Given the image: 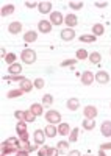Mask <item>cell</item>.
Returning <instances> with one entry per match:
<instances>
[{"label": "cell", "mask_w": 111, "mask_h": 156, "mask_svg": "<svg viewBox=\"0 0 111 156\" xmlns=\"http://www.w3.org/2000/svg\"><path fill=\"white\" fill-rule=\"evenodd\" d=\"M20 59L23 64H33L36 61V51L33 48H23L20 53Z\"/></svg>", "instance_id": "1"}, {"label": "cell", "mask_w": 111, "mask_h": 156, "mask_svg": "<svg viewBox=\"0 0 111 156\" xmlns=\"http://www.w3.org/2000/svg\"><path fill=\"white\" fill-rule=\"evenodd\" d=\"M14 115L19 119V122H27V123H33L34 119H36V115L30 109H27V111H16Z\"/></svg>", "instance_id": "2"}, {"label": "cell", "mask_w": 111, "mask_h": 156, "mask_svg": "<svg viewBox=\"0 0 111 156\" xmlns=\"http://www.w3.org/2000/svg\"><path fill=\"white\" fill-rule=\"evenodd\" d=\"M45 120L50 125H56V123L59 125L61 123V114L58 111H55V109H48L45 112Z\"/></svg>", "instance_id": "3"}, {"label": "cell", "mask_w": 111, "mask_h": 156, "mask_svg": "<svg viewBox=\"0 0 111 156\" xmlns=\"http://www.w3.org/2000/svg\"><path fill=\"white\" fill-rule=\"evenodd\" d=\"M94 81H95V75H94L91 70H84V72L81 73V83H83L84 86H91Z\"/></svg>", "instance_id": "4"}, {"label": "cell", "mask_w": 111, "mask_h": 156, "mask_svg": "<svg viewBox=\"0 0 111 156\" xmlns=\"http://www.w3.org/2000/svg\"><path fill=\"white\" fill-rule=\"evenodd\" d=\"M83 112H84V117H86L88 120H94L95 117H97V108H95V106H92V105L84 106Z\"/></svg>", "instance_id": "5"}, {"label": "cell", "mask_w": 111, "mask_h": 156, "mask_svg": "<svg viewBox=\"0 0 111 156\" xmlns=\"http://www.w3.org/2000/svg\"><path fill=\"white\" fill-rule=\"evenodd\" d=\"M50 22L53 25H61V23H64V16L59 11H52L50 12Z\"/></svg>", "instance_id": "6"}, {"label": "cell", "mask_w": 111, "mask_h": 156, "mask_svg": "<svg viewBox=\"0 0 111 156\" xmlns=\"http://www.w3.org/2000/svg\"><path fill=\"white\" fill-rule=\"evenodd\" d=\"M59 34H61V39L66 41V42L72 41V39H75V31H73V28H64Z\"/></svg>", "instance_id": "7"}, {"label": "cell", "mask_w": 111, "mask_h": 156, "mask_svg": "<svg viewBox=\"0 0 111 156\" xmlns=\"http://www.w3.org/2000/svg\"><path fill=\"white\" fill-rule=\"evenodd\" d=\"M38 30H39L41 33H44V34L50 33V31H52V22H50V20H41V22L38 23Z\"/></svg>", "instance_id": "8"}, {"label": "cell", "mask_w": 111, "mask_h": 156, "mask_svg": "<svg viewBox=\"0 0 111 156\" xmlns=\"http://www.w3.org/2000/svg\"><path fill=\"white\" fill-rule=\"evenodd\" d=\"M8 31H9L11 34H19V33L22 31V22H19V20L11 22V23L8 25Z\"/></svg>", "instance_id": "9"}, {"label": "cell", "mask_w": 111, "mask_h": 156, "mask_svg": "<svg viewBox=\"0 0 111 156\" xmlns=\"http://www.w3.org/2000/svg\"><path fill=\"white\" fill-rule=\"evenodd\" d=\"M95 81H97V83H100V84H106V83L109 81V75H108V72H105V70H98V72L95 73Z\"/></svg>", "instance_id": "10"}, {"label": "cell", "mask_w": 111, "mask_h": 156, "mask_svg": "<svg viewBox=\"0 0 111 156\" xmlns=\"http://www.w3.org/2000/svg\"><path fill=\"white\" fill-rule=\"evenodd\" d=\"M45 133H44V129H36L34 131V142H36V145H44V142H45Z\"/></svg>", "instance_id": "11"}, {"label": "cell", "mask_w": 111, "mask_h": 156, "mask_svg": "<svg viewBox=\"0 0 111 156\" xmlns=\"http://www.w3.org/2000/svg\"><path fill=\"white\" fill-rule=\"evenodd\" d=\"M19 148L14 147V145H9L8 142H2V154H9V153H17Z\"/></svg>", "instance_id": "12"}, {"label": "cell", "mask_w": 111, "mask_h": 156, "mask_svg": "<svg viewBox=\"0 0 111 156\" xmlns=\"http://www.w3.org/2000/svg\"><path fill=\"white\" fill-rule=\"evenodd\" d=\"M64 22H66V25H67V28H73L75 25H78V17H77L75 14H67V16L64 17Z\"/></svg>", "instance_id": "13"}, {"label": "cell", "mask_w": 111, "mask_h": 156, "mask_svg": "<svg viewBox=\"0 0 111 156\" xmlns=\"http://www.w3.org/2000/svg\"><path fill=\"white\" fill-rule=\"evenodd\" d=\"M100 133H102L105 137H109V136H111V120H105V122H102Z\"/></svg>", "instance_id": "14"}, {"label": "cell", "mask_w": 111, "mask_h": 156, "mask_svg": "<svg viewBox=\"0 0 111 156\" xmlns=\"http://www.w3.org/2000/svg\"><path fill=\"white\" fill-rule=\"evenodd\" d=\"M44 133H45L47 137H55V136H58V128H56L55 125L48 123V125L44 128Z\"/></svg>", "instance_id": "15"}, {"label": "cell", "mask_w": 111, "mask_h": 156, "mask_svg": "<svg viewBox=\"0 0 111 156\" xmlns=\"http://www.w3.org/2000/svg\"><path fill=\"white\" fill-rule=\"evenodd\" d=\"M52 9V2H39L38 5V11L42 12V14H48Z\"/></svg>", "instance_id": "16"}, {"label": "cell", "mask_w": 111, "mask_h": 156, "mask_svg": "<svg viewBox=\"0 0 111 156\" xmlns=\"http://www.w3.org/2000/svg\"><path fill=\"white\" fill-rule=\"evenodd\" d=\"M78 106H80V100H78L77 97H70V98L67 100V109H70V111H77Z\"/></svg>", "instance_id": "17"}, {"label": "cell", "mask_w": 111, "mask_h": 156, "mask_svg": "<svg viewBox=\"0 0 111 156\" xmlns=\"http://www.w3.org/2000/svg\"><path fill=\"white\" fill-rule=\"evenodd\" d=\"M58 134H61V136L70 134V126H69L67 122H61V123L58 125Z\"/></svg>", "instance_id": "18"}, {"label": "cell", "mask_w": 111, "mask_h": 156, "mask_svg": "<svg viewBox=\"0 0 111 156\" xmlns=\"http://www.w3.org/2000/svg\"><path fill=\"white\" fill-rule=\"evenodd\" d=\"M33 87H34V84H33V81L28 80V78H25L23 81H20V89L23 90V92H30Z\"/></svg>", "instance_id": "19"}, {"label": "cell", "mask_w": 111, "mask_h": 156, "mask_svg": "<svg viewBox=\"0 0 111 156\" xmlns=\"http://www.w3.org/2000/svg\"><path fill=\"white\" fill-rule=\"evenodd\" d=\"M20 72H22V64H19V62H16V64H13V66L8 67V73L9 75H20Z\"/></svg>", "instance_id": "20"}, {"label": "cell", "mask_w": 111, "mask_h": 156, "mask_svg": "<svg viewBox=\"0 0 111 156\" xmlns=\"http://www.w3.org/2000/svg\"><path fill=\"white\" fill-rule=\"evenodd\" d=\"M36 39H38V33L33 31V30H30V31H27L25 34H23V41L25 42H34Z\"/></svg>", "instance_id": "21"}, {"label": "cell", "mask_w": 111, "mask_h": 156, "mask_svg": "<svg viewBox=\"0 0 111 156\" xmlns=\"http://www.w3.org/2000/svg\"><path fill=\"white\" fill-rule=\"evenodd\" d=\"M105 33V27L102 23H94L92 25V34L97 37V36H100V34H103Z\"/></svg>", "instance_id": "22"}, {"label": "cell", "mask_w": 111, "mask_h": 156, "mask_svg": "<svg viewBox=\"0 0 111 156\" xmlns=\"http://www.w3.org/2000/svg\"><path fill=\"white\" fill-rule=\"evenodd\" d=\"M30 111L38 117V115H42V105L41 103H33V105L30 106Z\"/></svg>", "instance_id": "23"}, {"label": "cell", "mask_w": 111, "mask_h": 156, "mask_svg": "<svg viewBox=\"0 0 111 156\" xmlns=\"http://www.w3.org/2000/svg\"><path fill=\"white\" fill-rule=\"evenodd\" d=\"M14 5H5L3 8H2V17H6V16H9V14H13L14 12Z\"/></svg>", "instance_id": "24"}, {"label": "cell", "mask_w": 111, "mask_h": 156, "mask_svg": "<svg viewBox=\"0 0 111 156\" xmlns=\"http://www.w3.org/2000/svg\"><path fill=\"white\" fill-rule=\"evenodd\" d=\"M92 64H98V62H100L102 61V55L100 53H98V51H92V53L89 55V58H88Z\"/></svg>", "instance_id": "25"}, {"label": "cell", "mask_w": 111, "mask_h": 156, "mask_svg": "<svg viewBox=\"0 0 111 156\" xmlns=\"http://www.w3.org/2000/svg\"><path fill=\"white\" fill-rule=\"evenodd\" d=\"M23 94V90L19 87V89H13V90H9V92L6 94V97L8 98H17V97H20Z\"/></svg>", "instance_id": "26"}, {"label": "cell", "mask_w": 111, "mask_h": 156, "mask_svg": "<svg viewBox=\"0 0 111 156\" xmlns=\"http://www.w3.org/2000/svg\"><path fill=\"white\" fill-rule=\"evenodd\" d=\"M27 122H17V125H16V131H17V134H20V133H27Z\"/></svg>", "instance_id": "27"}, {"label": "cell", "mask_w": 111, "mask_h": 156, "mask_svg": "<svg viewBox=\"0 0 111 156\" xmlns=\"http://www.w3.org/2000/svg\"><path fill=\"white\" fill-rule=\"evenodd\" d=\"M75 56H77V59H88V58H89V53H88L84 48H80V50H77Z\"/></svg>", "instance_id": "28"}, {"label": "cell", "mask_w": 111, "mask_h": 156, "mask_svg": "<svg viewBox=\"0 0 111 156\" xmlns=\"http://www.w3.org/2000/svg\"><path fill=\"white\" fill-rule=\"evenodd\" d=\"M67 147H69V142H66V140L58 142V145H56V148H58L59 153H66L67 151Z\"/></svg>", "instance_id": "29"}, {"label": "cell", "mask_w": 111, "mask_h": 156, "mask_svg": "<svg viewBox=\"0 0 111 156\" xmlns=\"http://www.w3.org/2000/svg\"><path fill=\"white\" fill-rule=\"evenodd\" d=\"M78 134H80L78 128H73L70 131V134H69V142H77L78 140Z\"/></svg>", "instance_id": "30"}, {"label": "cell", "mask_w": 111, "mask_h": 156, "mask_svg": "<svg viewBox=\"0 0 111 156\" xmlns=\"http://www.w3.org/2000/svg\"><path fill=\"white\" fill-rule=\"evenodd\" d=\"M95 36L94 34H83V36H80V41L81 42H94L95 41Z\"/></svg>", "instance_id": "31"}, {"label": "cell", "mask_w": 111, "mask_h": 156, "mask_svg": "<svg viewBox=\"0 0 111 156\" xmlns=\"http://www.w3.org/2000/svg\"><path fill=\"white\" fill-rule=\"evenodd\" d=\"M3 80H13V81H23L25 80V76H22V75H8V76H3Z\"/></svg>", "instance_id": "32"}, {"label": "cell", "mask_w": 111, "mask_h": 156, "mask_svg": "<svg viewBox=\"0 0 111 156\" xmlns=\"http://www.w3.org/2000/svg\"><path fill=\"white\" fill-rule=\"evenodd\" d=\"M83 128H84V129H91V131H92V129L95 128V122H94V120L84 119V122H83Z\"/></svg>", "instance_id": "33"}, {"label": "cell", "mask_w": 111, "mask_h": 156, "mask_svg": "<svg viewBox=\"0 0 111 156\" xmlns=\"http://www.w3.org/2000/svg\"><path fill=\"white\" fill-rule=\"evenodd\" d=\"M53 103V97L50 95V94H45L44 97H42V105H45V106H50Z\"/></svg>", "instance_id": "34"}, {"label": "cell", "mask_w": 111, "mask_h": 156, "mask_svg": "<svg viewBox=\"0 0 111 156\" xmlns=\"http://www.w3.org/2000/svg\"><path fill=\"white\" fill-rule=\"evenodd\" d=\"M69 8L70 9H81L83 8V2H69Z\"/></svg>", "instance_id": "35"}, {"label": "cell", "mask_w": 111, "mask_h": 156, "mask_svg": "<svg viewBox=\"0 0 111 156\" xmlns=\"http://www.w3.org/2000/svg\"><path fill=\"white\" fill-rule=\"evenodd\" d=\"M5 61L9 64V66H13V64H16V55L14 53H8L6 58H5Z\"/></svg>", "instance_id": "36"}, {"label": "cell", "mask_w": 111, "mask_h": 156, "mask_svg": "<svg viewBox=\"0 0 111 156\" xmlns=\"http://www.w3.org/2000/svg\"><path fill=\"white\" fill-rule=\"evenodd\" d=\"M33 84H34V87H36V89H42L45 83H44V80H42V78H36V80L33 81Z\"/></svg>", "instance_id": "37"}, {"label": "cell", "mask_w": 111, "mask_h": 156, "mask_svg": "<svg viewBox=\"0 0 111 156\" xmlns=\"http://www.w3.org/2000/svg\"><path fill=\"white\" fill-rule=\"evenodd\" d=\"M58 154H59V151H58L56 147H48L47 148V156H58Z\"/></svg>", "instance_id": "38"}, {"label": "cell", "mask_w": 111, "mask_h": 156, "mask_svg": "<svg viewBox=\"0 0 111 156\" xmlns=\"http://www.w3.org/2000/svg\"><path fill=\"white\" fill-rule=\"evenodd\" d=\"M77 62V59H66L61 62V67H67V66H73V64Z\"/></svg>", "instance_id": "39"}, {"label": "cell", "mask_w": 111, "mask_h": 156, "mask_svg": "<svg viewBox=\"0 0 111 156\" xmlns=\"http://www.w3.org/2000/svg\"><path fill=\"white\" fill-rule=\"evenodd\" d=\"M47 145H42L39 150H38V156H47Z\"/></svg>", "instance_id": "40"}, {"label": "cell", "mask_w": 111, "mask_h": 156, "mask_svg": "<svg viewBox=\"0 0 111 156\" xmlns=\"http://www.w3.org/2000/svg\"><path fill=\"white\" fill-rule=\"evenodd\" d=\"M98 150H103V151H106V150H111V142H106V144H102Z\"/></svg>", "instance_id": "41"}, {"label": "cell", "mask_w": 111, "mask_h": 156, "mask_svg": "<svg viewBox=\"0 0 111 156\" xmlns=\"http://www.w3.org/2000/svg\"><path fill=\"white\" fill-rule=\"evenodd\" d=\"M67 156H83L78 150H70L69 153H67Z\"/></svg>", "instance_id": "42"}, {"label": "cell", "mask_w": 111, "mask_h": 156, "mask_svg": "<svg viewBox=\"0 0 111 156\" xmlns=\"http://www.w3.org/2000/svg\"><path fill=\"white\" fill-rule=\"evenodd\" d=\"M39 3L38 2H25V6L27 8H34V6H38Z\"/></svg>", "instance_id": "43"}, {"label": "cell", "mask_w": 111, "mask_h": 156, "mask_svg": "<svg viewBox=\"0 0 111 156\" xmlns=\"http://www.w3.org/2000/svg\"><path fill=\"white\" fill-rule=\"evenodd\" d=\"M108 5V2H95V6L97 8H105Z\"/></svg>", "instance_id": "44"}, {"label": "cell", "mask_w": 111, "mask_h": 156, "mask_svg": "<svg viewBox=\"0 0 111 156\" xmlns=\"http://www.w3.org/2000/svg\"><path fill=\"white\" fill-rule=\"evenodd\" d=\"M16 156H30V154H28V151H25V150H19V151L16 153Z\"/></svg>", "instance_id": "45"}, {"label": "cell", "mask_w": 111, "mask_h": 156, "mask_svg": "<svg viewBox=\"0 0 111 156\" xmlns=\"http://www.w3.org/2000/svg\"><path fill=\"white\" fill-rule=\"evenodd\" d=\"M98 156H106V153L103 150H98Z\"/></svg>", "instance_id": "46"}, {"label": "cell", "mask_w": 111, "mask_h": 156, "mask_svg": "<svg viewBox=\"0 0 111 156\" xmlns=\"http://www.w3.org/2000/svg\"><path fill=\"white\" fill-rule=\"evenodd\" d=\"M83 156H92L91 153H86V154H83Z\"/></svg>", "instance_id": "47"}, {"label": "cell", "mask_w": 111, "mask_h": 156, "mask_svg": "<svg viewBox=\"0 0 111 156\" xmlns=\"http://www.w3.org/2000/svg\"><path fill=\"white\" fill-rule=\"evenodd\" d=\"M2 156H5V154H2Z\"/></svg>", "instance_id": "48"}, {"label": "cell", "mask_w": 111, "mask_h": 156, "mask_svg": "<svg viewBox=\"0 0 111 156\" xmlns=\"http://www.w3.org/2000/svg\"><path fill=\"white\" fill-rule=\"evenodd\" d=\"M109 53H111V51H109Z\"/></svg>", "instance_id": "49"}]
</instances>
